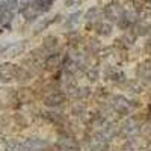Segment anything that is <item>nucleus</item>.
<instances>
[{
	"instance_id": "f257e3e1",
	"label": "nucleus",
	"mask_w": 151,
	"mask_h": 151,
	"mask_svg": "<svg viewBox=\"0 0 151 151\" xmlns=\"http://www.w3.org/2000/svg\"><path fill=\"white\" fill-rule=\"evenodd\" d=\"M67 101V95L60 91H56V92H52V94H47L44 97V104L48 106V107H58L60 104H64Z\"/></svg>"
},
{
	"instance_id": "f03ea898",
	"label": "nucleus",
	"mask_w": 151,
	"mask_h": 151,
	"mask_svg": "<svg viewBox=\"0 0 151 151\" xmlns=\"http://www.w3.org/2000/svg\"><path fill=\"white\" fill-rule=\"evenodd\" d=\"M14 68H15V65L11 64V62L0 64V82L2 83H11L14 80Z\"/></svg>"
},
{
	"instance_id": "7ed1b4c3",
	"label": "nucleus",
	"mask_w": 151,
	"mask_h": 151,
	"mask_svg": "<svg viewBox=\"0 0 151 151\" xmlns=\"http://www.w3.org/2000/svg\"><path fill=\"white\" fill-rule=\"evenodd\" d=\"M23 145H24V150H26V151H44L45 148H48V142L47 141L36 139V137L27 139Z\"/></svg>"
},
{
	"instance_id": "20e7f679",
	"label": "nucleus",
	"mask_w": 151,
	"mask_h": 151,
	"mask_svg": "<svg viewBox=\"0 0 151 151\" xmlns=\"http://www.w3.org/2000/svg\"><path fill=\"white\" fill-rule=\"evenodd\" d=\"M32 71H29L27 68H23V67H18L15 65L14 68V80L18 82V83H27L32 80Z\"/></svg>"
},
{
	"instance_id": "39448f33",
	"label": "nucleus",
	"mask_w": 151,
	"mask_h": 151,
	"mask_svg": "<svg viewBox=\"0 0 151 151\" xmlns=\"http://www.w3.org/2000/svg\"><path fill=\"white\" fill-rule=\"evenodd\" d=\"M42 118L53 125H64L65 122V118L62 116V113H58V112H44Z\"/></svg>"
},
{
	"instance_id": "423d86ee",
	"label": "nucleus",
	"mask_w": 151,
	"mask_h": 151,
	"mask_svg": "<svg viewBox=\"0 0 151 151\" xmlns=\"http://www.w3.org/2000/svg\"><path fill=\"white\" fill-rule=\"evenodd\" d=\"M60 65H62V62H60L59 55H53L45 60V70H48V71H56L58 68H60Z\"/></svg>"
},
{
	"instance_id": "0eeeda50",
	"label": "nucleus",
	"mask_w": 151,
	"mask_h": 151,
	"mask_svg": "<svg viewBox=\"0 0 151 151\" xmlns=\"http://www.w3.org/2000/svg\"><path fill=\"white\" fill-rule=\"evenodd\" d=\"M17 98L20 100L21 103H29L33 100V92L29 88H21V89L17 91Z\"/></svg>"
},
{
	"instance_id": "6e6552de",
	"label": "nucleus",
	"mask_w": 151,
	"mask_h": 151,
	"mask_svg": "<svg viewBox=\"0 0 151 151\" xmlns=\"http://www.w3.org/2000/svg\"><path fill=\"white\" fill-rule=\"evenodd\" d=\"M14 122L18 125V127H26V125H27L26 116L21 115V113H14Z\"/></svg>"
},
{
	"instance_id": "1a4fd4ad",
	"label": "nucleus",
	"mask_w": 151,
	"mask_h": 151,
	"mask_svg": "<svg viewBox=\"0 0 151 151\" xmlns=\"http://www.w3.org/2000/svg\"><path fill=\"white\" fill-rule=\"evenodd\" d=\"M71 113H73L74 116H82V115H85V107L80 106V104H76V106L73 107Z\"/></svg>"
},
{
	"instance_id": "9d476101",
	"label": "nucleus",
	"mask_w": 151,
	"mask_h": 151,
	"mask_svg": "<svg viewBox=\"0 0 151 151\" xmlns=\"http://www.w3.org/2000/svg\"><path fill=\"white\" fill-rule=\"evenodd\" d=\"M86 77L91 82H97L98 80V71L97 70H88L86 71Z\"/></svg>"
},
{
	"instance_id": "9b49d317",
	"label": "nucleus",
	"mask_w": 151,
	"mask_h": 151,
	"mask_svg": "<svg viewBox=\"0 0 151 151\" xmlns=\"http://www.w3.org/2000/svg\"><path fill=\"white\" fill-rule=\"evenodd\" d=\"M44 47H45L47 50H52V48H55V47H56L55 38H47V40H45V44H44Z\"/></svg>"
},
{
	"instance_id": "f8f14e48",
	"label": "nucleus",
	"mask_w": 151,
	"mask_h": 151,
	"mask_svg": "<svg viewBox=\"0 0 151 151\" xmlns=\"http://www.w3.org/2000/svg\"><path fill=\"white\" fill-rule=\"evenodd\" d=\"M23 50H24V45H23V44H21V45H17V47H14V48L11 50L9 55H11V56H18Z\"/></svg>"
}]
</instances>
